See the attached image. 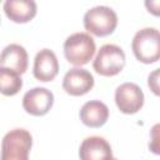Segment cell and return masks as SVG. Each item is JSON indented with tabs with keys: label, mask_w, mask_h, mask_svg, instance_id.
Here are the masks:
<instances>
[{
	"label": "cell",
	"mask_w": 160,
	"mask_h": 160,
	"mask_svg": "<svg viewBox=\"0 0 160 160\" xmlns=\"http://www.w3.org/2000/svg\"><path fill=\"white\" fill-rule=\"evenodd\" d=\"M135 58L144 64L156 62L160 58V34L155 28L139 30L131 41Z\"/></svg>",
	"instance_id": "cell-1"
},
{
	"label": "cell",
	"mask_w": 160,
	"mask_h": 160,
	"mask_svg": "<svg viewBox=\"0 0 160 160\" xmlns=\"http://www.w3.org/2000/svg\"><path fill=\"white\" fill-rule=\"evenodd\" d=\"M32 145L31 134L25 129H12L1 141L0 160H29Z\"/></svg>",
	"instance_id": "cell-2"
},
{
	"label": "cell",
	"mask_w": 160,
	"mask_h": 160,
	"mask_svg": "<svg viewBox=\"0 0 160 160\" xmlns=\"http://www.w3.org/2000/svg\"><path fill=\"white\" fill-rule=\"evenodd\" d=\"M95 50V41L88 32L71 34L64 42L65 59L75 66L88 64L92 59Z\"/></svg>",
	"instance_id": "cell-3"
},
{
	"label": "cell",
	"mask_w": 160,
	"mask_h": 160,
	"mask_svg": "<svg viewBox=\"0 0 160 160\" xmlns=\"http://www.w3.org/2000/svg\"><path fill=\"white\" fill-rule=\"evenodd\" d=\"M118 26V15L109 6H95L84 15V28L88 32L102 38L114 32Z\"/></svg>",
	"instance_id": "cell-4"
},
{
	"label": "cell",
	"mask_w": 160,
	"mask_h": 160,
	"mask_svg": "<svg viewBox=\"0 0 160 160\" xmlns=\"http://www.w3.org/2000/svg\"><path fill=\"white\" fill-rule=\"evenodd\" d=\"M125 60V52L120 46L105 44L98 51L92 66L101 76H115L124 69Z\"/></svg>",
	"instance_id": "cell-5"
},
{
	"label": "cell",
	"mask_w": 160,
	"mask_h": 160,
	"mask_svg": "<svg viewBox=\"0 0 160 160\" xmlns=\"http://www.w3.org/2000/svg\"><path fill=\"white\" fill-rule=\"evenodd\" d=\"M115 102L124 114H135L144 105V92L135 82H124L115 90Z\"/></svg>",
	"instance_id": "cell-6"
},
{
	"label": "cell",
	"mask_w": 160,
	"mask_h": 160,
	"mask_svg": "<svg viewBox=\"0 0 160 160\" xmlns=\"http://www.w3.org/2000/svg\"><path fill=\"white\" fill-rule=\"evenodd\" d=\"M54 104V95L46 88H32L22 98L24 110L34 116H42L49 112Z\"/></svg>",
	"instance_id": "cell-7"
},
{
	"label": "cell",
	"mask_w": 160,
	"mask_h": 160,
	"mask_svg": "<svg viewBox=\"0 0 160 160\" xmlns=\"http://www.w3.org/2000/svg\"><path fill=\"white\" fill-rule=\"evenodd\" d=\"M94 86V76L90 71L81 68L70 69L62 80V89L71 96H81L89 92Z\"/></svg>",
	"instance_id": "cell-8"
},
{
	"label": "cell",
	"mask_w": 160,
	"mask_h": 160,
	"mask_svg": "<svg viewBox=\"0 0 160 160\" xmlns=\"http://www.w3.org/2000/svg\"><path fill=\"white\" fill-rule=\"evenodd\" d=\"M59 72V61L55 52L50 49L40 50L34 59L32 74L35 79L42 82H48L55 79Z\"/></svg>",
	"instance_id": "cell-9"
},
{
	"label": "cell",
	"mask_w": 160,
	"mask_h": 160,
	"mask_svg": "<svg viewBox=\"0 0 160 160\" xmlns=\"http://www.w3.org/2000/svg\"><path fill=\"white\" fill-rule=\"evenodd\" d=\"M80 160H111L112 150L106 139L89 136L82 140L79 149Z\"/></svg>",
	"instance_id": "cell-10"
},
{
	"label": "cell",
	"mask_w": 160,
	"mask_h": 160,
	"mask_svg": "<svg viewBox=\"0 0 160 160\" xmlns=\"http://www.w3.org/2000/svg\"><path fill=\"white\" fill-rule=\"evenodd\" d=\"M28 52L24 46L19 44H10L5 46L0 54V68L10 69L21 75L28 69Z\"/></svg>",
	"instance_id": "cell-11"
},
{
	"label": "cell",
	"mask_w": 160,
	"mask_h": 160,
	"mask_svg": "<svg viewBox=\"0 0 160 160\" xmlns=\"http://www.w3.org/2000/svg\"><path fill=\"white\" fill-rule=\"evenodd\" d=\"M4 11L14 22H29L36 15V2L32 0H8L4 2Z\"/></svg>",
	"instance_id": "cell-12"
},
{
	"label": "cell",
	"mask_w": 160,
	"mask_h": 160,
	"mask_svg": "<svg viewBox=\"0 0 160 160\" xmlns=\"http://www.w3.org/2000/svg\"><path fill=\"white\" fill-rule=\"evenodd\" d=\"M108 118H109V108L99 100L88 101L80 109V119L82 124L89 128L102 126L108 121Z\"/></svg>",
	"instance_id": "cell-13"
},
{
	"label": "cell",
	"mask_w": 160,
	"mask_h": 160,
	"mask_svg": "<svg viewBox=\"0 0 160 160\" xmlns=\"http://www.w3.org/2000/svg\"><path fill=\"white\" fill-rule=\"evenodd\" d=\"M21 88L22 79L18 72L0 68V94L5 96H14L21 90Z\"/></svg>",
	"instance_id": "cell-14"
},
{
	"label": "cell",
	"mask_w": 160,
	"mask_h": 160,
	"mask_svg": "<svg viewBox=\"0 0 160 160\" xmlns=\"http://www.w3.org/2000/svg\"><path fill=\"white\" fill-rule=\"evenodd\" d=\"M158 74H159V69H156V70L149 76V81H148L149 86L151 88V90H152L156 95L159 94V91H158Z\"/></svg>",
	"instance_id": "cell-15"
},
{
	"label": "cell",
	"mask_w": 160,
	"mask_h": 160,
	"mask_svg": "<svg viewBox=\"0 0 160 160\" xmlns=\"http://www.w3.org/2000/svg\"><path fill=\"white\" fill-rule=\"evenodd\" d=\"M111 160H118V159H114V158H112V159H111Z\"/></svg>",
	"instance_id": "cell-16"
}]
</instances>
